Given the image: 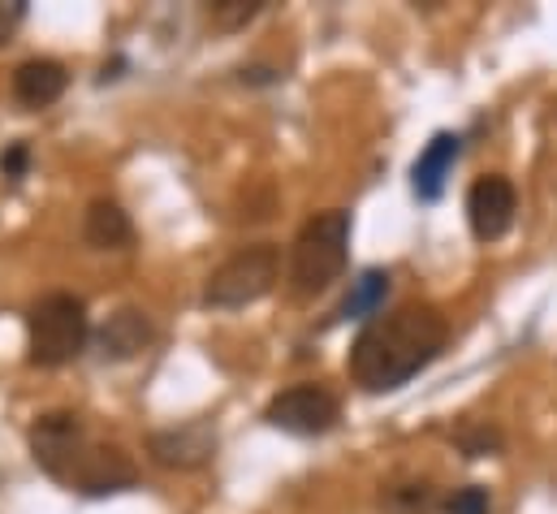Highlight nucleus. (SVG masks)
<instances>
[{
  "label": "nucleus",
  "instance_id": "nucleus-1",
  "mask_svg": "<svg viewBox=\"0 0 557 514\" xmlns=\"http://www.w3.org/2000/svg\"><path fill=\"white\" fill-rule=\"evenodd\" d=\"M449 342V325L432 303H407L372 316L350 346V381L368 393H389L419 377Z\"/></svg>",
  "mask_w": 557,
  "mask_h": 514
},
{
  "label": "nucleus",
  "instance_id": "nucleus-2",
  "mask_svg": "<svg viewBox=\"0 0 557 514\" xmlns=\"http://www.w3.org/2000/svg\"><path fill=\"white\" fill-rule=\"evenodd\" d=\"M30 458L65 489L83 498H109L139 485V467L122 445L96 441L74 411H48L26 432Z\"/></svg>",
  "mask_w": 557,
  "mask_h": 514
},
{
  "label": "nucleus",
  "instance_id": "nucleus-3",
  "mask_svg": "<svg viewBox=\"0 0 557 514\" xmlns=\"http://www.w3.org/2000/svg\"><path fill=\"white\" fill-rule=\"evenodd\" d=\"M346 259H350V212H342V208L315 212L289 247V290H294V298L324 294L333 281H342Z\"/></svg>",
  "mask_w": 557,
  "mask_h": 514
},
{
  "label": "nucleus",
  "instance_id": "nucleus-4",
  "mask_svg": "<svg viewBox=\"0 0 557 514\" xmlns=\"http://www.w3.org/2000/svg\"><path fill=\"white\" fill-rule=\"evenodd\" d=\"M91 342L87 303L78 294L52 290L30 303L26 311V359L30 368H65L74 364Z\"/></svg>",
  "mask_w": 557,
  "mask_h": 514
},
{
  "label": "nucleus",
  "instance_id": "nucleus-5",
  "mask_svg": "<svg viewBox=\"0 0 557 514\" xmlns=\"http://www.w3.org/2000/svg\"><path fill=\"white\" fill-rule=\"evenodd\" d=\"M281 277V252L273 243H256L243 247L225 259L221 268H212L208 285H203V307L216 311H238L247 303H260Z\"/></svg>",
  "mask_w": 557,
  "mask_h": 514
},
{
  "label": "nucleus",
  "instance_id": "nucleus-6",
  "mask_svg": "<svg viewBox=\"0 0 557 514\" xmlns=\"http://www.w3.org/2000/svg\"><path fill=\"white\" fill-rule=\"evenodd\" d=\"M264 419L281 432H294V437H320L342 419V402L333 389L302 381V386L273 393V402L264 406Z\"/></svg>",
  "mask_w": 557,
  "mask_h": 514
},
{
  "label": "nucleus",
  "instance_id": "nucleus-7",
  "mask_svg": "<svg viewBox=\"0 0 557 514\" xmlns=\"http://www.w3.org/2000/svg\"><path fill=\"white\" fill-rule=\"evenodd\" d=\"M147 454L164 472H199L216 458V428L212 419H190L177 428H156L147 437Z\"/></svg>",
  "mask_w": 557,
  "mask_h": 514
},
{
  "label": "nucleus",
  "instance_id": "nucleus-8",
  "mask_svg": "<svg viewBox=\"0 0 557 514\" xmlns=\"http://www.w3.org/2000/svg\"><path fill=\"white\" fill-rule=\"evenodd\" d=\"M515 212H519V191H515L510 178L488 173V178L471 182V191H467V221H471V234L480 243L506 238L510 225H515Z\"/></svg>",
  "mask_w": 557,
  "mask_h": 514
},
{
  "label": "nucleus",
  "instance_id": "nucleus-9",
  "mask_svg": "<svg viewBox=\"0 0 557 514\" xmlns=\"http://www.w3.org/2000/svg\"><path fill=\"white\" fill-rule=\"evenodd\" d=\"M151 342H156V325H151V316L139 311V307H117V311L96 329V346H100V355L113 359V364L139 359Z\"/></svg>",
  "mask_w": 557,
  "mask_h": 514
},
{
  "label": "nucleus",
  "instance_id": "nucleus-10",
  "mask_svg": "<svg viewBox=\"0 0 557 514\" xmlns=\"http://www.w3.org/2000/svg\"><path fill=\"white\" fill-rule=\"evenodd\" d=\"M458 156H462V138L454 130L432 134V143L419 151V160L411 164V191H416L423 204H436L441 199V191H445Z\"/></svg>",
  "mask_w": 557,
  "mask_h": 514
},
{
  "label": "nucleus",
  "instance_id": "nucleus-11",
  "mask_svg": "<svg viewBox=\"0 0 557 514\" xmlns=\"http://www.w3.org/2000/svg\"><path fill=\"white\" fill-rule=\"evenodd\" d=\"M65 87H70V74L52 57H30L13 70V100L22 109H48L65 96Z\"/></svg>",
  "mask_w": 557,
  "mask_h": 514
},
{
  "label": "nucleus",
  "instance_id": "nucleus-12",
  "mask_svg": "<svg viewBox=\"0 0 557 514\" xmlns=\"http://www.w3.org/2000/svg\"><path fill=\"white\" fill-rule=\"evenodd\" d=\"M83 238L96 252H126L135 243V225L117 199H91L83 212Z\"/></svg>",
  "mask_w": 557,
  "mask_h": 514
},
{
  "label": "nucleus",
  "instance_id": "nucleus-13",
  "mask_svg": "<svg viewBox=\"0 0 557 514\" xmlns=\"http://www.w3.org/2000/svg\"><path fill=\"white\" fill-rule=\"evenodd\" d=\"M385 298H389V272L385 268H368V272H359L350 281V294L342 298L337 320H372V316H381Z\"/></svg>",
  "mask_w": 557,
  "mask_h": 514
},
{
  "label": "nucleus",
  "instance_id": "nucleus-14",
  "mask_svg": "<svg viewBox=\"0 0 557 514\" xmlns=\"http://www.w3.org/2000/svg\"><path fill=\"white\" fill-rule=\"evenodd\" d=\"M264 4H269V0H212L208 17H212V26H221V30H243L251 17L264 13Z\"/></svg>",
  "mask_w": 557,
  "mask_h": 514
},
{
  "label": "nucleus",
  "instance_id": "nucleus-15",
  "mask_svg": "<svg viewBox=\"0 0 557 514\" xmlns=\"http://www.w3.org/2000/svg\"><path fill=\"white\" fill-rule=\"evenodd\" d=\"M458 445L467 458H484V454L502 450V432L493 424H467V428H458Z\"/></svg>",
  "mask_w": 557,
  "mask_h": 514
},
{
  "label": "nucleus",
  "instance_id": "nucleus-16",
  "mask_svg": "<svg viewBox=\"0 0 557 514\" xmlns=\"http://www.w3.org/2000/svg\"><path fill=\"white\" fill-rule=\"evenodd\" d=\"M488 511H493V502H488V489H480V485H467V489H458L445 502V514H488Z\"/></svg>",
  "mask_w": 557,
  "mask_h": 514
},
{
  "label": "nucleus",
  "instance_id": "nucleus-17",
  "mask_svg": "<svg viewBox=\"0 0 557 514\" xmlns=\"http://www.w3.org/2000/svg\"><path fill=\"white\" fill-rule=\"evenodd\" d=\"M428 502H432V489L428 485H398V489H389V506L403 514H423Z\"/></svg>",
  "mask_w": 557,
  "mask_h": 514
},
{
  "label": "nucleus",
  "instance_id": "nucleus-18",
  "mask_svg": "<svg viewBox=\"0 0 557 514\" xmlns=\"http://www.w3.org/2000/svg\"><path fill=\"white\" fill-rule=\"evenodd\" d=\"M26 169H30V147H26V143H9V147L0 151V173H4L9 182H17V178H26Z\"/></svg>",
  "mask_w": 557,
  "mask_h": 514
},
{
  "label": "nucleus",
  "instance_id": "nucleus-19",
  "mask_svg": "<svg viewBox=\"0 0 557 514\" xmlns=\"http://www.w3.org/2000/svg\"><path fill=\"white\" fill-rule=\"evenodd\" d=\"M22 22H26V0H0V44H9Z\"/></svg>",
  "mask_w": 557,
  "mask_h": 514
}]
</instances>
